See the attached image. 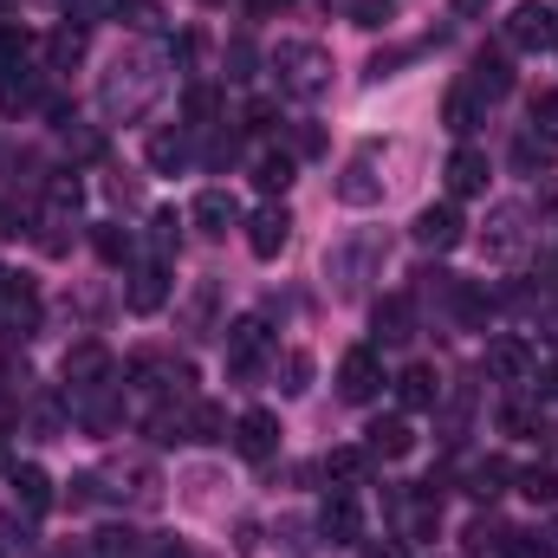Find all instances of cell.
Here are the masks:
<instances>
[{"label": "cell", "mask_w": 558, "mask_h": 558, "mask_svg": "<svg viewBox=\"0 0 558 558\" xmlns=\"http://www.w3.org/2000/svg\"><path fill=\"white\" fill-rule=\"evenodd\" d=\"M156 92H162V72H156V59H143V52H131V59H118L111 65V78H105V111L111 118H143L149 105H156Z\"/></svg>", "instance_id": "1"}, {"label": "cell", "mask_w": 558, "mask_h": 558, "mask_svg": "<svg viewBox=\"0 0 558 558\" xmlns=\"http://www.w3.org/2000/svg\"><path fill=\"white\" fill-rule=\"evenodd\" d=\"M274 78H279V92H292V98H318L331 85V52L312 46V39H286L274 52Z\"/></svg>", "instance_id": "2"}, {"label": "cell", "mask_w": 558, "mask_h": 558, "mask_svg": "<svg viewBox=\"0 0 558 558\" xmlns=\"http://www.w3.org/2000/svg\"><path fill=\"white\" fill-rule=\"evenodd\" d=\"M507 46L513 52H546V46H558V13L539 7V0H520L507 13Z\"/></svg>", "instance_id": "3"}, {"label": "cell", "mask_w": 558, "mask_h": 558, "mask_svg": "<svg viewBox=\"0 0 558 558\" xmlns=\"http://www.w3.org/2000/svg\"><path fill=\"white\" fill-rule=\"evenodd\" d=\"M267 351H274V331H267L260 312H247V318L228 325V371H234V377H254Z\"/></svg>", "instance_id": "4"}, {"label": "cell", "mask_w": 558, "mask_h": 558, "mask_svg": "<svg viewBox=\"0 0 558 558\" xmlns=\"http://www.w3.org/2000/svg\"><path fill=\"white\" fill-rule=\"evenodd\" d=\"M318 539H325V546H357V539H364V507H357L351 487H331V494H325V507H318Z\"/></svg>", "instance_id": "5"}, {"label": "cell", "mask_w": 558, "mask_h": 558, "mask_svg": "<svg viewBox=\"0 0 558 558\" xmlns=\"http://www.w3.org/2000/svg\"><path fill=\"white\" fill-rule=\"evenodd\" d=\"M26 331H39V292H33V279H0V344H13V338H26Z\"/></svg>", "instance_id": "6"}, {"label": "cell", "mask_w": 558, "mask_h": 558, "mask_svg": "<svg viewBox=\"0 0 558 558\" xmlns=\"http://www.w3.org/2000/svg\"><path fill=\"white\" fill-rule=\"evenodd\" d=\"M481 247H487V260H520V247H526V208H520V202L487 208V234H481Z\"/></svg>", "instance_id": "7"}, {"label": "cell", "mask_w": 558, "mask_h": 558, "mask_svg": "<svg viewBox=\"0 0 558 558\" xmlns=\"http://www.w3.org/2000/svg\"><path fill=\"white\" fill-rule=\"evenodd\" d=\"M377 390H384V364H377V351H371V344L344 351V364H338V397H344V403H371Z\"/></svg>", "instance_id": "8"}, {"label": "cell", "mask_w": 558, "mask_h": 558, "mask_svg": "<svg viewBox=\"0 0 558 558\" xmlns=\"http://www.w3.org/2000/svg\"><path fill=\"white\" fill-rule=\"evenodd\" d=\"M286 241H292V215H286L279 202H267V208L247 215V247H254V260H279Z\"/></svg>", "instance_id": "9"}, {"label": "cell", "mask_w": 558, "mask_h": 558, "mask_svg": "<svg viewBox=\"0 0 558 558\" xmlns=\"http://www.w3.org/2000/svg\"><path fill=\"white\" fill-rule=\"evenodd\" d=\"M234 454L241 461H274V448H279V416L274 410H247V416L234 422Z\"/></svg>", "instance_id": "10"}, {"label": "cell", "mask_w": 558, "mask_h": 558, "mask_svg": "<svg viewBox=\"0 0 558 558\" xmlns=\"http://www.w3.org/2000/svg\"><path fill=\"white\" fill-rule=\"evenodd\" d=\"M461 208L454 202H435V208H422L416 215V247H428V254H448V247H461Z\"/></svg>", "instance_id": "11"}, {"label": "cell", "mask_w": 558, "mask_h": 558, "mask_svg": "<svg viewBox=\"0 0 558 558\" xmlns=\"http://www.w3.org/2000/svg\"><path fill=\"white\" fill-rule=\"evenodd\" d=\"M377 195H384V175H377V156L364 149V156L344 162V175H338V202H344V208H371Z\"/></svg>", "instance_id": "12"}, {"label": "cell", "mask_w": 558, "mask_h": 558, "mask_svg": "<svg viewBox=\"0 0 558 558\" xmlns=\"http://www.w3.org/2000/svg\"><path fill=\"white\" fill-rule=\"evenodd\" d=\"M105 377H111V351H105V344H92V338H85V344H72V351H65V384H72L78 397H92Z\"/></svg>", "instance_id": "13"}, {"label": "cell", "mask_w": 558, "mask_h": 558, "mask_svg": "<svg viewBox=\"0 0 558 558\" xmlns=\"http://www.w3.org/2000/svg\"><path fill=\"white\" fill-rule=\"evenodd\" d=\"M162 299H169V267H162V260H143V267H131L124 305H131L137 318H149V312H162Z\"/></svg>", "instance_id": "14"}, {"label": "cell", "mask_w": 558, "mask_h": 558, "mask_svg": "<svg viewBox=\"0 0 558 558\" xmlns=\"http://www.w3.org/2000/svg\"><path fill=\"white\" fill-rule=\"evenodd\" d=\"M189 221H195L202 234H228V228L241 221V202H234L228 189H202V195H195V208H189Z\"/></svg>", "instance_id": "15"}, {"label": "cell", "mask_w": 558, "mask_h": 558, "mask_svg": "<svg viewBox=\"0 0 558 558\" xmlns=\"http://www.w3.org/2000/svg\"><path fill=\"white\" fill-rule=\"evenodd\" d=\"M487 377H500V384H526V377H533V351H526V338H494V344H487Z\"/></svg>", "instance_id": "16"}, {"label": "cell", "mask_w": 558, "mask_h": 558, "mask_svg": "<svg viewBox=\"0 0 558 558\" xmlns=\"http://www.w3.org/2000/svg\"><path fill=\"white\" fill-rule=\"evenodd\" d=\"M364 435H371L364 448H371V454H384V461H403V454L416 448V428H410V416H377Z\"/></svg>", "instance_id": "17"}, {"label": "cell", "mask_w": 558, "mask_h": 558, "mask_svg": "<svg viewBox=\"0 0 558 558\" xmlns=\"http://www.w3.org/2000/svg\"><path fill=\"white\" fill-rule=\"evenodd\" d=\"M468 92H474V98H507V92H513V65H507V52H474V78H468Z\"/></svg>", "instance_id": "18"}, {"label": "cell", "mask_w": 558, "mask_h": 558, "mask_svg": "<svg viewBox=\"0 0 558 558\" xmlns=\"http://www.w3.org/2000/svg\"><path fill=\"white\" fill-rule=\"evenodd\" d=\"M397 403H403L410 416H416V410H435V403H441V377H435L428 364H410V371L397 377Z\"/></svg>", "instance_id": "19"}, {"label": "cell", "mask_w": 558, "mask_h": 558, "mask_svg": "<svg viewBox=\"0 0 558 558\" xmlns=\"http://www.w3.org/2000/svg\"><path fill=\"white\" fill-rule=\"evenodd\" d=\"M481 189H487V156L461 143V149L448 156V195H481Z\"/></svg>", "instance_id": "20"}, {"label": "cell", "mask_w": 558, "mask_h": 558, "mask_svg": "<svg viewBox=\"0 0 558 558\" xmlns=\"http://www.w3.org/2000/svg\"><path fill=\"white\" fill-rule=\"evenodd\" d=\"M410 331H416V305H410V292L377 299V338H384V344H403Z\"/></svg>", "instance_id": "21"}, {"label": "cell", "mask_w": 558, "mask_h": 558, "mask_svg": "<svg viewBox=\"0 0 558 558\" xmlns=\"http://www.w3.org/2000/svg\"><path fill=\"white\" fill-rule=\"evenodd\" d=\"M553 162H558V131H526V137L513 143V169L520 175H539Z\"/></svg>", "instance_id": "22"}, {"label": "cell", "mask_w": 558, "mask_h": 558, "mask_svg": "<svg viewBox=\"0 0 558 558\" xmlns=\"http://www.w3.org/2000/svg\"><path fill=\"white\" fill-rule=\"evenodd\" d=\"M182 435H189V441H228L234 422H228V410H215V403H189V410H182Z\"/></svg>", "instance_id": "23"}, {"label": "cell", "mask_w": 558, "mask_h": 558, "mask_svg": "<svg viewBox=\"0 0 558 558\" xmlns=\"http://www.w3.org/2000/svg\"><path fill=\"white\" fill-rule=\"evenodd\" d=\"M364 474H371V448H331V454H325V481L364 487Z\"/></svg>", "instance_id": "24"}, {"label": "cell", "mask_w": 558, "mask_h": 558, "mask_svg": "<svg viewBox=\"0 0 558 558\" xmlns=\"http://www.w3.org/2000/svg\"><path fill=\"white\" fill-rule=\"evenodd\" d=\"M7 481H13V500H20L26 513H46V507H52V481H46V468H13Z\"/></svg>", "instance_id": "25"}, {"label": "cell", "mask_w": 558, "mask_h": 558, "mask_svg": "<svg viewBox=\"0 0 558 558\" xmlns=\"http://www.w3.org/2000/svg\"><path fill=\"white\" fill-rule=\"evenodd\" d=\"M441 124H448V131H454V137H468V131H474V124H481V98H474V92H468V85H454V92H448V98H441Z\"/></svg>", "instance_id": "26"}, {"label": "cell", "mask_w": 558, "mask_h": 558, "mask_svg": "<svg viewBox=\"0 0 558 558\" xmlns=\"http://www.w3.org/2000/svg\"><path fill=\"white\" fill-rule=\"evenodd\" d=\"M507 481H513V468H507L500 454H487V461H474V468H468V494H474V500L507 494Z\"/></svg>", "instance_id": "27"}, {"label": "cell", "mask_w": 558, "mask_h": 558, "mask_svg": "<svg viewBox=\"0 0 558 558\" xmlns=\"http://www.w3.org/2000/svg\"><path fill=\"white\" fill-rule=\"evenodd\" d=\"M513 481H520V494H526L533 507H558V468L553 461H533V468H520Z\"/></svg>", "instance_id": "28"}, {"label": "cell", "mask_w": 558, "mask_h": 558, "mask_svg": "<svg viewBox=\"0 0 558 558\" xmlns=\"http://www.w3.org/2000/svg\"><path fill=\"white\" fill-rule=\"evenodd\" d=\"M78 59H85V33H78V26H59V33L46 39V65H52V72H72Z\"/></svg>", "instance_id": "29"}, {"label": "cell", "mask_w": 558, "mask_h": 558, "mask_svg": "<svg viewBox=\"0 0 558 558\" xmlns=\"http://www.w3.org/2000/svg\"><path fill=\"white\" fill-rule=\"evenodd\" d=\"M92 247H98V260H105V267H124V260H131V228L98 221V228H92Z\"/></svg>", "instance_id": "30"}, {"label": "cell", "mask_w": 558, "mask_h": 558, "mask_svg": "<svg viewBox=\"0 0 558 558\" xmlns=\"http://www.w3.org/2000/svg\"><path fill=\"white\" fill-rule=\"evenodd\" d=\"M182 162H189V137H182V131H156V137H149V169L175 175Z\"/></svg>", "instance_id": "31"}, {"label": "cell", "mask_w": 558, "mask_h": 558, "mask_svg": "<svg viewBox=\"0 0 558 558\" xmlns=\"http://www.w3.org/2000/svg\"><path fill=\"white\" fill-rule=\"evenodd\" d=\"M26 52H33V33L26 26H0V78H20Z\"/></svg>", "instance_id": "32"}, {"label": "cell", "mask_w": 558, "mask_h": 558, "mask_svg": "<svg viewBox=\"0 0 558 558\" xmlns=\"http://www.w3.org/2000/svg\"><path fill=\"white\" fill-rule=\"evenodd\" d=\"M279 390L286 397H305L312 390V351H286L279 357Z\"/></svg>", "instance_id": "33"}, {"label": "cell", "mask_w": 558, "mask_h": 558, "mask_svg": "<svg viewBox=\"0 0 558 558\" xmlns=\"http://www.w3.org/2000/svg\"><path fill=\"white\" fill-rule=\"evenodd\" d=\"M286 182H292V156H286V149L254 162V189H260V195H286Z\"/></svg>", "instance_id": "34"}, {"label": "cell", "mask_w": 558, "mask_h": 558, "mask_svg": "<svg viewBox=\"0 0 558 558\" xmlns=\"http://www.w3.org/2000/svg\"><path fill=\"white\" fill-rule=\"evenodd\" d=\"M143 539L131 533V526H105L98 539H92V558H137Z\"/></svg>", "instance_id": "35"}, {"label": "cell", "mask_w": 558, "mask_h": 558, "mask_svg": "<svg viewBox=\"0 0 558 558\" xmlns=\"http://www.w3.org/2000/svg\"><path fill=\"white\" fill-rule=\"evenodd\" d=\"M111 13H118L131 33H156V26H162V7H156V0H118Z\"/></svg>", "instance_id": "36"}, {"label": "cell", "mask_w": 558, "mask_h": 558, "mask_svg": "<svg viewBox=\"0 0 558 558\" xmlns=\"http://www.w3.org/2000/svg\"><path fill=\"white\" fill-rule=\"evenodd\" d=\"M39 105V85L33 78H0V111L7 118H20V111H33Z\"/></svg>", "instance_id": "37"}, {"label": "cell", "mask_w": 558, "mask_h": 558, "mask_svg": "<svg viewBox=\"0 0 558 558\" xmlns=\"http://www.w3.org/2000/svg\"><path fill=\"white\" fill-rule=\"evenodd\" d=\"M500 546H507V526H500V520H474V526H468V553L474 558L500 553Z\"/></svg>", "instance_id": "38"}, {"label": "cell", "mask_w": 558, "mask_h": 558, "mask_svg": "<svg viewBox=\"0 0 558 558\" xmlns=\"http://www.w3.org/2000/svg\"><path fill=\"white\" fill-rule=\"evenodd\" d=\"M182 111H189V124H208V118H215V85H189Z\"/></svg>", "instance_id": "39"}, {"label": "cell", "mask_w": 558, "mask_h": 558, "mask_svg": "<svg viewBox=\"0 0 558 558\" xmlns=\"http://www.w3.org/2000/svg\"><path fill=\"white\" fill-rule=\"evenodd\" d=\"M500 428H507V435H533V428H539V410H533V403H507V410H500Z\"/></svg>", "instance_id": "40"}, {"label": "cell", "mask_w": 558, "mask_h": 558, "mask_svg": "<svg viewBox=\"0 0 558 558\" xmlns=\"http://www.w3.org/2000/svg\"><path fill=\"white\" fill-rule=\"evenodd\" d=\"M351 20H357V26H390V20H397V0H357Z\"/></svg>", "instance_id": "41"}, {"label": "cell", "mask_w": 558, "mask_h": 558, "mask_svg": "<svg viewBox=\"0 0 558 558\" xmlns=\"http://www.w3.org/2000/svg\"><path fill=\"white\" fill-rule=\"evenodd\" d=\"M228 78H254V46L247 39H228Z\"/></svg>", "instance_id": "42"}, {"label": "cell", "mask_w": 558, "mask_h": 558, "mask_svg": "<svg viewBox=\"0 0 558 558\" xmlns=\"http://www.w3.org/2000/svg\"><path fill=\"white\" fill-rule=\"evenodd\" d=\"M318 149H325V131L318 124H299L292 131V156H318Z\"/></svg>", "instance_id": "43"}, {"label": "cell", "mask_w": 558, "mask_h": 558, "mask_svg": "<svg viewBox=\"0 0 558 558\" xmlns=\"http://www.w3.org/2000/svg\"><path fill=\"white\" fill-rule=\"evenodd\" d=\"M105 7H111V0H65V13H72V26H78V33H85V26H92Z\"/></svg>", "instance_id": "44"}, {"label": "cell", "mask_w": 558, "mask_h": 558, "mask_svg": "<svg viewBox=\"0 0 558 558\" xmlns=\"http://www.w3.org/2000/svg\"><path fill=\"white\" fill-rule=\"evenodd\" d=\"M92 500H105V487H98V474H78L72 481V507H92Z\"/></svg>", "instance_id": "45"}, {"label": "cell", "mask_w": 558, "mask_h": 558, "mask_svg": "<svg viewBox=\"0 0 558 558\" xmlns=\"http://www.w3.org/2000/svg\"><path fill=\"white\" fill-rule=\"evenodd\" d=\"M274 105H267V98H254V105H247V131H274Z\"/></svg>", "instance_id": "46"}, {"label": "cell", "mask_w": 558, "mask_h": 558, "mask_svg": "<svg viewBox=\"0 0 558 558\" xmlns=\"http://www.w3.org/2000/svg\"><path fill=\"white\" fill-rule=\"evenodd\" d=\"M364 558H410L403 539H364Z\"/></svg>", "instance_id": "47"}, {"label": "cell", "mask_w": 558, "mask_h": 558, "mask_svg": "<svg viewBox=\"0 0 558 558\" xmlns=\"http://www.w3.org/2000/svg\"><path fill=\"white\" fill-rule=\"evenodd\" d=\"M175 247V215H156V254H169Z\"/></svg>", "instance_id": "48"}, {"label": "cell", "mask_w": 558, "mask_h": 558, "mask_svg": "<svg viewBox=\"0 0 558 558\" xmlns=\"http://www.w3.org/2000/svg\"><path fill=\"white\" fill-rule=\"evenodd\" d=\"M539 118H546V124L558 118V92H539V98H533V124H539Z\"/></svg>", "instance_id": "49"}, {"label": "cell", "mask_w": 558, "mask_h": 558, "mask_svg": "<svg viewBox=\"0 0 558 558\" xmlns=\"http://www.w3.org/2000/svg\"><path fill=\"white\" fill-rule=\"evenodd\" d=\"M105 189H111V202H137V182H124V175H111Z\"/></svg>", "instance_id": "50"}, {"label": "cell", "mask_w": 558, "mask_h": 558, "mask_svg": "<svg viewBox=\"0 0 558 558\" xmlns=\"http://www.w3.org/2000/svg\"><path fill=\"white\" fill-rule=\"evenodd\" d=\"M487 7H494V0H454V13H461V20H481Z\"/></svg>", "instance_id": "51"}, {"label": "cell", "mask_w": 558, "mask_h": 558, "mask_svg": "<svg viewBox=\"0 0 558 558\" xmlns=\"http://www.w3.org/2000/svg\"><path fill=\"white\" fill-rule=\"evenodd\" d=\"M247 7H254L260 20H274V13H286V7H292V0H247Z\"/></svg>", "instance_id": "52"}, {"label": "cell", "mask_w": 558, "mask_h": 558, "mask_svg": "<svg viewBox=\"0 0 558 558\" xmlns=\"http://www.w3.org/2000/svg\"><path fill=\"white\" fill-rule=\"evenodd\" d=\"M539 397H553V403H558V364H546V377H539Z\"/></svg>", "instance_id": "53"}, {"label": "cell", "mask_w": 558, "mask_h": 558, "mask_svg": "<svg viewBox=\"0 0 558 558\" xmlns=\"http://www.w3.org/2000/svg\"><path fill=\"white\" fill-rule=\"evenodd\" d=\"M156 558H195V553H189V546H175V539H162V546H156Z\"/></svg>", "instance_id": "54"}, {"label": "cell", "mask_w": 558, "mask_h": 558, "mask_svg": "<svg viewBox=\"0 0 558 558\" xmlns=\"http://www.w3.org/2000/svg\"><path fill=\"white\" fill-rule=\"evenodd\" d=\"M52 558H85V553H72V546H52Z\"/></svg>", "instance_id": "55"}, {"label": "cell", "mask_w": 558, "mask_h": 558, "mask_svg": "<svg viewBox=\"0 0 558 558\" xmlns=\"http://www.w3.org/2000/svg\"><path fill=\"white\" fill-rule=\"evenodd\" d=\"M0 474H13V461H7V448H0Z\"/></svg>", "instance_id": "56"}, {"label": "cell", "mask_w": 558, "mask_h": 558, "mask_svg": "<svg viewBox=\"0 0 558 558\" xmlns=\"http://www.w3.org/2000/svg\"><path fill=\"white\" fill-rule=\"evenodd\" d=\"M13 7H20V0H0V13H13Z\"/></svg>", "instance_id": "57"}, {"label": "cell", "mask_w": 558, "mask_h": 558, "mask_svg": "<svg viewBox=\"0 0 558 558\" xmlns=\"http://www.w3.org/2000/svg\"><path fill=\"white\" fill-rule=\"evenodd\" d=\"M208 7H221V0H208Z\"/></svg>", "instance_id": "58"}, {"label": "cell", "mask_w": 558, "mask_h": 558, "mask_svg": "<svg viewBox=\"0 0 558 558\" xmlns=\"http://www.w3.org/2000/svg\"><path fill=\"white\" fill-rule=\"evenodd\" d=\"M0 279H7V274H0Z\"/></svg>", "instance_id": "59"}]
</instances>
